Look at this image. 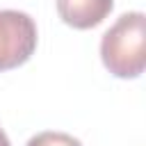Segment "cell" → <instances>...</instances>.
I'll use <instances>...</instances> for the list:
<instances>
[{"label":"cell","instance_id":"obj_4","mask_svg":"<svg viewBox=\"0 0 146 146\" xmlns=\"http://www.w3.org/2000/svg\"><path fill=\"white\" fill-rule=\"evenodd\" d=\"M25 146H82V141L68 132H59V130H43L34 137L27 139Z\"/></svg>","mask_w":146,"mask_h":146},{"label":"cell","instance_id":"obj_3","mask_svg":"<svg viewBox=\"0 0 146 146\" xmlns=\"http://www.w3.org/2000/svg\"><path fill=\"white\" fill-rule=\"evenodd\" d=\"M59 18L73 30L100 25L114 9V0H55Z\"/></svg>","mask_w":146,"mask_h":146},{"label":"cell","instance_id":"obj_1","mask_svg":"<svg viewBox=\"0 0 146 146\" xmlns=\"http://www.w3.org/2000/svg\"><path fill=\"white\" fill-rule=\"evenodd\" d=\"M105 68L121 80H135L146 66V16L141 11L121 14L100 39Z\"/></svg>","mask_w":146,"mask_h":146},{"label":"cell","instance_id":"obj_5","mask_svg":"<svg viewBox=\"0 0 146 146\" xmlns=\"http://www.w3.org/2000/svg\"><path fill=\"white\" fill-rule=\"evenodd\" d=\"M0 146H11V144H9V137L5 135V130H2V128H0Z\"/></svg>","mask_w":146,"mask_h":146},{"label":"cell","instance_id":"obj_2","mask_svg":"<svg viewBox=\"0 0 146 146\" xmlns=\"http://www.w3.org/2000/svg\"><path fill=\"white\" fill-rule=\"evenodd\" d=\"M39 32L30 14L0 9V73L23 66L36 50Z\"/></svg>","mask_w":146,"mask_h":146}]
</instances>
